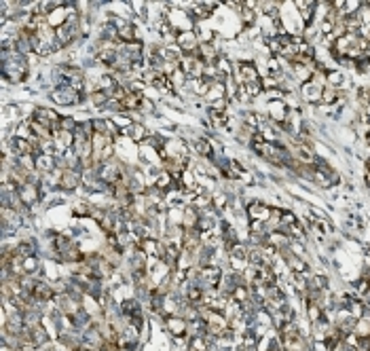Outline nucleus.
<instances>
[{"label":"nucleus","instance_id":"2eb2a0df","mask_svg":"<svg viewBox=\"0 0 370 351\" xmlns=\"http://www.w3.org/2000/svg\"><path fill=\"white\" fill-rule=\"evenodd\" d=\"M40 271V262L36 256H30V258H23V275H36Z\"/></svg>","mask_w":370,"mask_h":351},{"label":"nucleus","instance_id":"f8f14e48","mask_svg":"<svg viewBox=\"0 0 370 351\" xmlns=\"http://www.w3.org/2000/svg\"><path fill=\"white\" fill-rule=\"evenodd\" d=\"M326 80H328L330 87H334V89H338V91L347 85V76H345L343 70H330L328 76H326Z\"/></svg>","mask_w":370,"mask_h":351},{"label":"nucleus","instance_id":"1a4fd4ad","mask_svg":"<svg viewBox=\"0 0 370 351\" xmlns=\"http://www.w3.org/2000/svg\"><path fill=\"white\" fill-rule=\"evenodd\" d=\"M294 7L301 11V17H303V25L305 28H311L313 23V15H315V9H318V3L313 0H296Z\"/></svg>","mask_w":370,"mask_h":351},{"label":"nucleus","instance_id":"4be33fe9","mask_svg":"<svg viewBox=\"0 0 370 351\" xmlns=\"http://www.w3.org/2000/svg\"><path fill=\"white\" fill-rule=\"evenodd\" d=\"M142 112H144V115H154V102L148 100V97H144V102H142V106H140V115Z\"/></svg>","mask_w":370,"mask_h":351},{"label":"nucleus","instance_id":"f3484780","mask_svg":"<svg viewBox=\"0 0 370 351\" xmlns=\"http://www.w3.org/2000/svg\"><path fill=\"white\" fill-rule=\"evenodd\" d=\"M246 93H248V97H260L262 93H265V87H262V80H256V83H252V85H246Z\"/></svg>","mask_w":370,"mask_h":351},{"label":"nucleus","instance_id":"412c9836","mask_svg":"<svg viewBox=\"0 0 370 351\" xmlns=\"http://www.w3.org/2000/svg\"><path fill=\"white\" fill-rule=\"evenodd\" d=\"M229 100H226V97H222V100H216V102H212L209 104V108L212 110H216V112H226V108H229Z\"/></svg>","mask_w":370,"mask_h":351},{"label":"nucleus","instance_id":"f03ea898","mask_svg":"<svg viewBox=\"0 0 370 351\" xmlns=\"http://www.w3.org/2000/svg\"><path fill=\"white\" fill-rule=\"evenodd\" d=\"M290 154L301 163V165H307V167H315L318 165V154L309 144H303V142H294L290 148Z\"/></svg>","mask_w":370,"mask_h":351},{"label":"nucleus","instance_id":"f257e3e1","mask_svg":"<svg viewBox=\"0 0 370 351\" xmlns=\"http://www.w3.org/2000/svg\"><path fill=\"white\" fill-rule=\"evenodd\" d=\"M235 78L241 87L252 85V83L260 80V72H258V66L254 62H237L235 64Z\"/></svg>","mask_w":370,"mask_h":351},{"label":"nucleus","instance_id":"423d86ee","mask_svg":"<svg viewBox=\"0 0 370 351\" xmlns=\"http://www.w3.org/2000/svg\"><path fill=\"white\" fill-rule=\"evenodd\" d=\"M19 199L23 201V205L30 209L32 205H36L42 199V193H40V184H34V182H28L25 186H21L19 191Z\"/></svg>","mask_w":370,"mask_h":351},{"label":"nucleus","instance_id":"20e7f679","mask_svg":"<svg viewBox=\"0 0 370 351\" xmlns=\"http://www.w3.org/2000/svg\"><path fill=\"white\" fill-rule=\"evenodd\" d=\"M271 205H267L265 201H248L246 203V214L250 220H260V222H267L269 218H271Z\"/></svg>","mask_w":370,"mask_h":351},{"label":"nucleus","instance_id":"39448f33","mask_svg":"<svg viewBox=\"0 0 370 351\" xmlns=\"http://www.w3.org/2000/svg\"><path fill=\"white\" fill-rule=\"evenodd\" d=\"M121 136L129 138L134 144H142V142H146V140L150 138V131L146 129V125L142 121H134L127 129H121Z\"/></svg>","mask_w":370,"mask_h":351},{"label":"nucleus","instance_id":"9b49d317","mask_svg":"<svg viewBox=\"0 0 370 351\" xmlns=\"http://www.w3.org/2000/svg\"><path fill=\"white\" fill-rule=\"evenodd\" d=\"M322 85H318V83H307V85H303V100L309 102V104H320L322 102Z\"/></svg>","mask_w":370,"mask_h":351},{"label":"nucleus","instance_id":"dca6fc26","mask_svg":"<svg viewBox=\"0 0 370 351\" xmlns=\"http://www.w3.org/2000/svg\"><path fill=\"white\" fill-rule=\"evenodd\" d=\"M76 127H78V121L74 119V117H62L60 119V129L62 131H70V133H74L76 131Z\"/></svg>","mask_w":370,"mask_h":351},{"label":"nucleus","instance_id":"6ab92c4d","mask_svg":"<svg viewBox=\"0 0 370 351\" xmlns=\"http://www.w3.org/2000/svg\"><path fill=\"white\" fill-rule=\"evenodd\" d=\"M368 290H370V282H368V279H364V277L358 279V282H355V286H353V292L358 294V296H362V299H364V294Z\"/></svg>","mask_w":370,"mask_h":351},{"label":"nucleus","instance_id":"ddd939ff","mask_svg":"<svg viewBox=\"0 0 370 351\" xmlns=\"http://www.w3.org/2000/svg\"><path fill=\"white\" fill-rule=\"evenodd\" d=\"M187 351H212L209 347V339L207 336H191Z\"/></svg>","mask_w":370,"mask_h":351},{"label":"nucleus","instance_id":"9d476101","mask_svg":"<svg viewBox=\"0 0 370 351\" xmlns=\"http://www.w3.org/2000/svg\"><path fill=\"white\" fill-rule=\"evenodd\" d=\"M55 167H60V163H58V157L55 154H38L36 157V172L38 174H42V176H47V174H51Z\"/></svg>","mask_w":370,"mask_h":351},{"label":"nucleus","instance_id":"0eeeda50","mask_svg":"<svg viewBox=\"0 0 370 351\" xmlns=\"http://www.w3.org/2000/svg\"><path fill=\"white\" fill-rule=\"evenodd\" d=\"M165 328L174 339H178V336H189V321L182 315H169L165 319Z\"/></svg>","mask_w":370,"mask_h":351},{"label":"nucleus","instance_id":"aec40b11","mask_svg":"<svg viewBox=\"0 0 370 351\" xmlns=\"http://www.w3.org/2000/svg\"><path fill=\"white\" fill-rule=\"evenodd\" d=\"M229 205V197L224 193H214V209H224Z\"/></svg>","mask_w":370,"mask_h":351},{"label":"nucleus","instance_id":"a211bd4d","mask_svg":"<svg viewBox=\"0 0 370 351\" xmlns=\"http://www.w3.org/2000/svg\"><path fill=\"white\" fill-rule=\"evenodd\" d=\"M91 209H93V205L89 201H78L74 205V216H89Z\"/></svg>","mask_w":370,"mask_h":351},{"label":"nucleus","instance_id":"7ed1b4c3","mask_svg":"<svg viewBox=\"0 0 370 351\" xmlns=\"http://www.w3.org/2000/svg\"><path fill=\"white\" fill-rule=\"evenodd\" d=\"M176 45H178V49L184 55H197V51H199V38H197L195 28H193V30H180L178 36H176Z\"/></svg>","mask_w":370,"mask_h":351},{"label":"nucleus","instance_id":"4468645a","mask_svg":"<svg viewBox=\"0 0 370 351\" xmlns=\"http://www.w3.org/2000/svg\"><path fill=\"white\" fill-rule=\"evenodd\" d=\"M340 97V91L338 89H334V87H330V85H326L324 89H322V106H334L336 104V100Z\"/></svg>","mask_w":370,"mask_h":351},{"label":"nucleus","instance_id":"6e6552de","mask_svg":"<svg viewBox=\"0 0 370 351\" xmlns=\"http://www.w3.org/2000/svg\"><path fill=\"white\" fill-rule=\"evenodd\" d=\"M83 182V172L81 170H70V167H64V176H62V184L60 188L66 193H72L81 186Z\"/></svg>","mask_w":370,"mask_h":351}]
</instances>
